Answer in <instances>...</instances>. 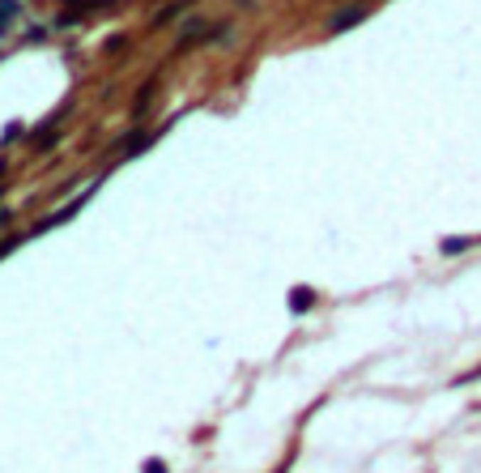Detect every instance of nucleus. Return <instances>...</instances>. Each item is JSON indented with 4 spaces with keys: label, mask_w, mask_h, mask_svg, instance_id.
Returning <instances> with one entry per match:
<instances>
[{
    "label": "nucleus",
    "mask_w": 481,
    "mask_h": 473,
    "mask_svg": "<svg viewBox=\"0 0 481 473\" xmlns=\"http://www.w3.org/2000/svg\"><path fill=\"white\" fill-rule=\"evenodd\" d=\"M307 303H311V290H298V294H294V307H298V312H303V307H307Z\"/></svg>",
    "instance_id": "obj_4"
},
{
    "label": "nucleus",
    "mask_w": 481,
    "mask_h": 473,
    "mask_svg": "<svg viewBox=\"0 0 481 473\" xmlns=\"http://www.w3.org/2000/svg\"><path fill=\"white\" fill-rule=\"evenodd\" d=\"M362 17H367V9H362V4H354V9H341V13H337V17L328 21V30H333V34H341V30H350V26H358Z\"/></svg>",
    "instance_id": "obj_1"
},
{
    "label": "nucleus",
    "mask_w": 481,
    "mask_h": 473,
    "mask_svg": "<svg viewBox=\"0 0 481 473\" xmlns=\"http://www.w3.org/2000/svg\"><path fill=\"white\" fill-rule=\"evenodd\" d=\"M469 243H473V239H443V252H448V256H456V252H465Z\"/></svg>",
    "instance_id": "obj_3"
},
{
    "label": "nucleus",
    "mask_w": 481,
    "mask_h": 473,
    "mask_svg": "<svg viewBox=\"0 0 481 473\" xmlns=\"http://www.w3.org/2000/svg\"><path fill=\"white\" fill-rule=\"evenodd\" d=\"M145 473H166V465H158V461H149V465H145Z\"/></svg>",
    "instance_id": "obj_5"
},
{
    "label": "nucleus",
    "mask_w": 481,
    "mask_h": 473,
    "mask_svg": "<svg viewBox=\"0 0 481 473\" xmlns=\"http://www.w3.org/2000/svg\"><path fill=\"white\" fill-rule=\"evenodd\" d=\"M13 13H17V0H0V34L9 30V21H13Z\"/></svg>",
    "instance_id": "obj_2"
}]
</instances>
